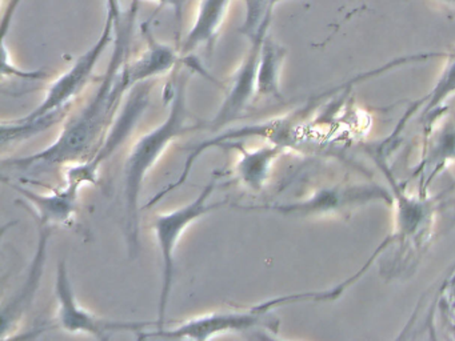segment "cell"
I'll use <instances>...</instances> for the list:
<instances>
[{"label":"cell","mask_w":455,"mask_h":341,"mask_svg":"<svg viewBox=\"0 0 455 341\" xmlns=\"http://www.w3.org/2000/svg\"><path fill=\"white\" fill-rule=\"evenodd\" d=\"M135 11H119L116 16V39L108 71L86 106L68 120L54 143L36 154L4 160V168L18 172L66 168L90 159L100 148L116 119L124 95L130 92L121 77L122 68L129 60L134 36Z\"/></svg>","instance_id":"1"},{"label":"cell","mask_w":455,"mask_h":341,"mask_svg":"<svg viewBox=\"0 0 455 341\" xmlns=\"http://www.w3.org/2000/svg\"><path fill=\"white\" fill-rule=\"evenodd\" d=\"M138 2H140V0H138ZM153 2H156L159 7L172 8L178 20H180V18H182L183 8H185L186 0H153Z\"/></svg>","instance_id":"21"},{"label":"cell","mask_w":455,"mask_h":341,"mask_svg":"<svg viewBox=\"0 0 455 341\" xmlns=\"http://www.w3.org/2000/svg\"><path fill=\"white\" fill-rule=\"evenodd\" d=\"M281 0H244L243 26L241 31L247 39H252L263 24L273 19L274 8Z\"/></svg>","instance_id":"18"},{"label":"cell","mask_w":455,"mask_h":341,"mask_svg":"<svg viewBox=\"0 0 455 341\" xmlns=\"http://www.w3.org/2000/svg\"><path fill=\"white\" fill-rule=\"evenodd\" d=\"M446 56V64H444L443 71H442L435 87L417 106H414V108L409 111L410 114V112L422 107L419 117L420 122H423V124L426 125V133L431 128V120H433L431 117L438 116L441 114L442 104L455 93V50L447 53Z\"/></svg>","instance_id":"16"},{"label":"cell","mask_w":455,"mask_h":341,"mask_svg":"<svg viewBox=\"0 0 455 341\" xmlns=\"http://www.w3.org/2000/svg\"><path fill=\"white\" fill-rule=\"evenodd\" d=\"M385 200L390 202L391 196L386 189L378 186H337L319 189L313 196L303 202H284V204L265 205V207H242L244 210H271L283 216L329 215V213H342L356 205L366 204L371 200Z\"/></svg>","instance_id":"7"},{"label":"cell","mask_w":455,"mask_h":341,"mask_svg":"<svg viewBox=\"0 0 455 341\" xmlns=\"http://www.w3.org/2000/svg\"><path fill=\"white\" fill-rule=\"evenodd\" d=\"M36 223H38V244H36V256H34L33 263H31L22 287L4 308V313H2L4 336L30 309L31 304L34 303V297L38 292L42 276H44V264L47 260V248H49V239L52 226L42 223V221H36Z\"/></svg>","instance_id":"13"},{"label":"cell","mask_w":455,"mask_h":341,"mask_svg":"<svg viewBox=\"0 0 455 341\" xmlns=\"http://www.w3.org/2000/svg\"><path fill=\"white\" fill-rule=\"evenodd\" d=\"M436 2L442 3V4L449 5V7H455V0H436Z\"/></svg>","instance_id":"22"},{"label":"cell","mask_w":455,"mask_h":341,"mask_svg":"<svg viewBox=\"0 0 455 341\" xmlns=\"http://www.w3.org/2000/svg\"><path fill=\"white\" fill-rule=\"evenodd\" d=\"M2 52H4V59H2V76H17L20 79L38 80L44 79V72L39 71H23L22 68L12 63L9 52H7L6 40H2Z\"/></svg>","instance_id":"19"},{"label":"cell","mask_w":455,"mask_h":341,"mask_svg":"<svg viewBox=\"0 0 455 341\" xmlns=\"http://www.w3.org/2000/svg\"><path fill=\"white\" fill-rule=\"evenodd\" d=\"M54 289L58 303L57 321L65 332L108 338V335L116 330L142 332L148 325H150L148 322L108 321L95 316L89 309L84 308L76 300L65 260L58 263Z\"/></svg>","instance_id":"6"},{"label":"cell","mask_w":455,"mask_h":341,"mask_svg":"<svg viewBox=\"0 0 455 341\" xmlns=\"http://www.w3.org/2000/svg\"><path fill=\"white\" fill-rule=\"evenodd\" d=\"M452 162H455V122H447L431 139L430 148L420 165V170L425 173V186Z\"/></svg>","instance_id":"17"},{"label":"cell","mask_w":455,"mask_h":341,"mask_svg":"<svg viewBox=\"0 0 455 341\" xmlns=\"http://www.w3.org/2000/svg\"><path fill=\"white\" fill-rule=\"evenodd\" d=\"M217 186L218 178H214L199 192L198 196L193 202H188L177 210H170V212L158 213L151 221V228H153L154 236L158 242L162 258V284L161 293H159L158 316H156V321L154 322L156 330L166 328L167 306H169L172 285H174L175 250H177L180 237L191 224L225 205L226 202H212V196Z\"/></svg>","instance_id":"4"},{"label":"cell","mask_w":455,"mask_h":341,"mask_svg":"<svg viewBox=\"0 0 455 341\" xmlns=\"http://www.w3.org/2000/svg\"><path fill=\"white\" fill-rule=\"evenodd\" d=\"M170 93V111L162 124L145 133L130 149L124 167V236L132 258L140 252V199L148 172L180 136L198 128L191 125L188 109V74L180 72Z\"/></svg>","instance_id":"2"},{"label":"cell","mask_w":455,"mask_h":341,"mask_svg":"<svg viewBox=\"0 0 455 341\" xmlns=\"http://www.w3.org/2000/svg\"><path fill=\"white\" fill-rule=\"evenodd\" d=\"M268 313L257 311L252 306L249 311H215L201 314L180 322L170 329L142 330L140 338H172V340H210L223 333H242L262 327Z\"/></svg>","instance_id":"8"},{"label":"cell","mask_w":455,"mask_h":341,"mask_svg":"<svg viewBox=\"0 0 455 341\" xmlns=\"http://www.w3.org/2000/svg\"><path fill=\"white\" fill-rule=\"evenodd\" d=\"M20 2L22 0H10L9 4H7L6 11L4 13V21H2V39H6L10 24H12V18H14L15 12H17V8Z\"/></svg>","instance_id":"20"},{"label":"cell","mask_w":455,"mask_h":341,"mask_svg":"<svg viewBox=\"0 0 455 341\" xmlns=\"http://www.w3.org/2000/svg\"><path fill=\"white\" fill-rule=\"evenodd\" d=\"M233 0H201L196 20L182 42L180 55L188 56L204 45L212 44L217 39Z\"/></svg>","instance_id":"14"},{"label":"cell","mask_w":455,"mask_h":341,"mask_svg":"<svg viewBox=\"0 0 455 341\" xmlns=\"http://www.w3.org/2000/svg\"><path fill=\"white\" fill-rule=\"evenodd\" d=\"M225 148L238 149L239 159L234 164L233 173L235 180L244 186L247 191L259 194L263 191L268 178L274 163L284 151V147L279 144L270 143L258 148L249 149L244 147L243 141H230L223 144Z\"/></svg>","instance_id":"12"},{"label":"cell","mask_w":455,"mask_h":341,"mask_svg":"<svg viewBox=\"0 0 455 341\" xmlns=\"http://www.w3.org/2000/svg\"><path fill=\"white\" fill-rule=\"evenodd\" d=\"M145 32L148 40L145 50L134 59H129L122 68V80L130 91L135 85L151 82L162 75H166L182 59L180 51L154 39L150 31Z\"/></svg>","instance_id":"11"},{"label":"cell","mask_w":455,"mask_h":341,"mask_svg":"<svg viewBox=\"0 0 455 341\" xmlns=\"http://www.w3.org/2000/svg\"><path fill=\"white\" fill-rule=\"evenodd\" d=\"M154 83H156V80L142 83V84L135 85L130 91L119 120L116 119V124L110 128V132L103 139L95 154L84 162L68 165L65 168L66 184L79 189V191L84 186H90V184L97 186L98 180H100L98 175H100V170L103 163L124 144L127 135L132 133L134 125L137 124L143 112L148 108Z\"/></svg>","instance_id":"5"},{"label":"cell","mask_w":455,"mask_h":341,"mask_svg":"<svg viewBox=\"0 0 455 341\" xmlns=\"http://www.w3.org/2000/svg\"><path fill=\"white\" fill-rule=\"evenodd\" d=\"M9 186L15 189L25 202H28L36 221H42L52 226H66L73 223L78 210L79 194H81L79 189L66 184L50 194H39L22 184L9 183Z\"/></svg>","instance_id":"10"},{"label":"cell","mask_w":455,"mask_h":341,"mask_svg":"<svg viewBox=\"0 0 455 341\" xmlns=\"http://www.w3.org/2000/svg\"><path fill=\"white\" fill-rule=\"evenodd\" d=\"M116 0H108V13L100 36L86 52L76 59L68 71L63 72L49 85L44 100L36 108L22 119L4 122L2 143L22 140L26 136L47 130L84 90L108 45L113 44L116 39Z\"/></svg>","instance_id":"3"},{"label":"cell","mask_w":455,"mask_h":341,"mask_svg":"<svg viewBox=\"0 0 455 341\" xmlns=\"http://www.w3.org/2000/svg\"><path fill=\"white\" fill-rule=\"evenodd\" d=\"M270 26L271 21L263 24L258 34L249 40V50H247L241 66L234 75L228 95H226L223 103L220 104V111L217 112L212 124H210L212 130H220V128L235 122L246 111L250 101L255 99V95H257L255 82H257L260 47H262L263 40L267 36Z\"/></svg>","instance_id":"9"},{"label":"cell","mask_w":455,"mask_h":341,"mask_svg":"<svg viewBox=\"0 0 455 341\" xmlns=\"http://www.w3.org/2000/svg\"><path fill=\"white\" fill-rule=\"evenodd\" d=\"M286 48L270 35L263 40L257 69L255 99H281V74L286 59Z\"/></svg>","instance_id":"15"}]
</instances>
